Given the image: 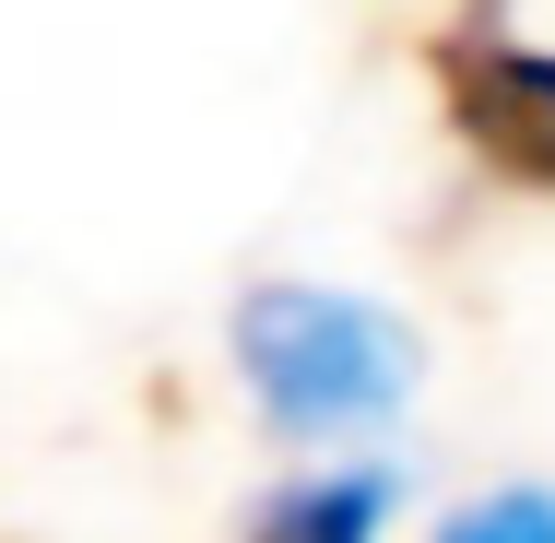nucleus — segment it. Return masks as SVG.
Wrapping results in <instances>:
<instances>
[{"label": "nucleus", "mask_w": 555, "mask_h": 543, "mask_svg": "<svg viewBox=\"0 0 555 543\" xmlns=\"http://www.w3.org/2000/svg\"><path fill=\"white\" fill-rule=\"evenodd\" d=\"M236 378L284 437H354L414 402V331L332 284H248L236 296Z\"/></svg>", "instance_id": "nucleus-1"}, {"label": "nucleus", "mask_w": 555, "mask_h": 543, "mask_svg": "<svg viewBox=\"0 0 555 543\" xmlns=\"http://www.w3.org/2000/svg\"><path fill=\"white\" fill-rule=\"evenodd\" d=\"M426 83H438L449 142L496 178V190H555V48L461 12L426 36Z\"/></svg>", "instance_id": "nucleus-2"}, {"label": "nucleus", "mask_w": 555, "mask_h": 543, "mask_svg": "<svg viewBox=\"0 0 555 543\" xmlns=\"http://www.w3.org/2000/svg\"><path fill=\"white\" fill-rule=\"evenodd\" d=\"M390 496H402V484H390L378 461H354V473H308V484L260 496L236 543H378V520H390Z\"/></svg>", "instance_id": "nucleus-3"}, {"label": "nucleus", "mask_w": 555, "mask_h": 543, "mask_svg": "<svg viewBox=\"0 0 555 543\" xmlns=\"http://www.w3.org/2000/svg\"><path fill=\"white\" fill-rule=\"evenodd\" d=\"M438 543H555V496L544 484H496V496H473Z\"/></svg>", "instance_id": "nucleus-4"}]
</instances>
